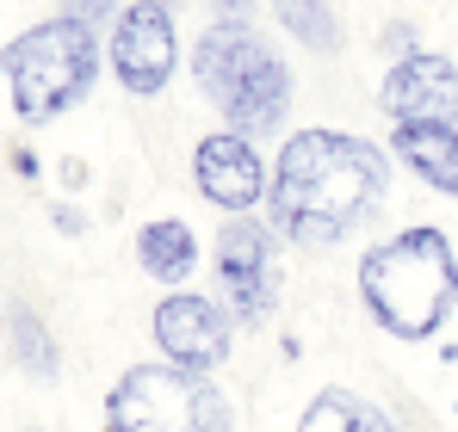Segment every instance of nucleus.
Returning a JSON list of instances; mask_svg holds the SVG:
<instances>
[{
    "label": "nucleus",
    "instance_id": "11",
    "mask_svg": "<svg viewBox=\"0 0 458 432\" xmlns=\"http://www.w3.org/2000/svg\"><path fill=\"white\" fill-rule=\"evenodd\" d=\"M390 154L434 192L458 198V124H396L390 130Z\"/></svg>",
    "mask_w": 458,
    "mask_h": 432
},
{
    "label": "nucleus",
    "instance_id": "17",
    "mask_svg": "<svg viewBox=\"0 0 458 432\" xmlns=\"http://www.w3.org/2000/svg\"><path fill=\"white\" fill-rule=\"evenodd\" d=\"M384 56H390V50H396V62H403V56H415V50H421V44H415V31H409V25H384Z\"/></svg>",
    "mask_w": 458,
    "mask_h": 432
},
{
    "label": "nucleus",
    "instance_id": "14",
    "mask_svg": "<svg viewBox=\"0 0 458 432\" xmlns=\"http://www.w3.org/2000/svg\"><path fill=\"white\" fill-rule=\"evenodd\" d=\"M273 19H279V31L292 44H304L316 56H335L341 50V19H335L328 0H273Z\"/></svg>",
    "mask_w": 458,
    "mask_h": 432
},
{
    "label": "nucleus",
    "instance_id": "4",
    "mask_svg": "<svg viewBox=\"0 0 458 432\" xmlns=\"http://www.w3.org/2000/svg\"><path fill=\"white\" fill-rule=\"evenodd\" d=\"M99 31H87L75 19H44L31 31H19L6 50H0V74H6V93H13V112L19 124H50L63 118L69 105H81L99 80Z\"/></svg>",
    "mask_w": 458,
    "mask_h": 432
},
{
    "label": "nucleus",
    "instance_id": "20",
    "mask_svg": "<svg viewBox=\"0 0 458 432\" xmlns=\"http://www.w3.org/2000/svg\"><path fill=\"white\" fill-rule=\"evenodd\" d=\"M50 222H56L63 235H81V228H87V216H81L75 204H56V211H50Z\"/></svg>",
    "mask_w": 458,
    "mask_h": 432
},
{
    "label": "nucleus",
    "instance_id": "21",
    "mask_svg": "<svg viewBox=\"0 0 458 432\" xmlns=\"http://www.w3.org/2000/svg\"><path fill=\"white\" fill-rule=\"evenodd\" d=\"M13 173H25V179H31V173H38V154H31V148H13Z\"/></svg>",
    "mask_w": 458,
    "mask_h": 432
},
{
    "label": "nucleus",
    "instance_id": "5",
    "mask_svg": "<svg viewBox=\"0 0 458 432\" xmlns=\"http://www.w3.org/2000/svg\"><path fill=\"white\" fill-rule=\"evenodd\" d=\"M106 432H235V408L211 377L131 364L106 395Z\"/></svg>",
    "mask_w": 458,
    "mask_h": 432
},
{
    "label": "nucleus",
    "instance_id": "13",
    "mask_svg": "<svg viewBox=\"0 0 458 432\" xmlns=\"http://www.w3.org/2000/svg\"><path fill=\"white\" fill-rule=\"evenodd\" d=\"M6 346H13V364H19L25 377H44V383H56V370H63V353H56V334L44 328V315H38L31 303H13V309H6Z\"/></svg>",
    "mask_w": 458,
    "mask_h": 432
},
{
    "label": "nucleus",
    "instance_id": "3",
    "mask_svg": "<svg viewBox=\"0 0 458 432\" xmlns=\"http://www.w3.org/2000/svg\"><path fill=\"white\" fill-rule=\"evenodd\" d=\"M192 80H199V93L224 112V130L248 137V143L285 124L292 69H285V56H279L254 25L217 19V25L192 44Z\"/></svg>",
    "mask_w": 458,
    "mask_h": 432
},
{
    "label": "nucleus",
    "instance_id": "19",
    "mask_svg": "<svg viewBox=\"0 0 458 432\" xmlns=\"http://www.w3.org/2000/svg\"><path fill=\"white\" fill-rule=\"evenodd\" d=\"M211 12L229 25H254V0H211Z\"/></svg>",
    "mask_w": 458,
    "mask_h": 432
},
{
    "label": "nucleus",
    "instance_id": "22",
    "mask_svg": "<svg viewBox=\"0 0 458 432\" xmlns=\"http://www.w3.org/2000/svg\"><path fill=\"white\" fill-rule=\"evenodd\" d=\"M19 432H38V427H19Z\"/></svg>",
    "mask_w": 458,
    "mask_h": 432
},
{
    "label": "nucleus",
    "instance_id": "16",
    "mask_svg": "<svg viewBox=\"0 0 458 432\" xmlns=\"http://www.w3.org/2000/svg\"><path fill=\"white\" fill-rule=\"evenodd\" d=\"M118 0H63V19H75V25H87V31H99V25H118Z\"/></svg>",
    "mask_w": 458,
    "mask_h": 432
},
{
    "label": "nucleus",
    "instance_id": "6",
    "mask_svg": "<svg viewBox=\"0 0 458 432\" xmlns=\"http://www.w3.org/2000/svg\"><path fill=\"white\" fill-rule=\"evenodd\" d=\"M279 228L260 222V216H224L217 228V285H224L229 321L242 328H260L273 321L279 296H285V253H279Z\"/></svg>",
    "mask_w": 458,
    "mask_h": 432
},
{
    "label": "nucleus",
    "instance_id": "12",
    "mask_svg": "<svg viewBox=\"0 0 458 432\" xmlns=\"http://www.w3.org/2000/svg\"><path fill=\"white\" fill-rule=\"evenodd\" d=\"M137 266L161 278V285H180V278H192V266H199V235L180 222V216H155L137 228Z\"/></svg>",
    "mask_w": 458,
    "mask_h": 432
},
{
    "label": "nucleus",
    "instance_id": "9",
    "mask_svg": "<svg viewBox=\"0 0 458 432\" xmlns=\"http://www.w3.org/2000/svg\"><path fill=\"white\" fill-rule=\"evenodd\" d=\"M378 112L396 124H458V62L440 50H415L378 80Z\"/></svg>",
    "mask_w": 458,
    "mask_h": 432
},
{
    "label": "nucleus",
    "instance_id": "18",
    "mask_svg": "<svg viewBox=\"0 0 458 432\" xmlns=\"http://www.w3.org/2000/svg\"><path fill=\"white\" fill-rule=\"evenodd\" d=\"M353 432H403L384 408H372V402H360V414H353Z\"/></svg>",
    "mask_w": 458,
    "mask_h": 432
},
{
    "label": "nucleus",
    "instance_id": "8",
    "mask_svg": "<svg viewBox=\"0 0 458 432\" xmlns=\"http://www.w3.org/2000/svg\"><path fill=\"white\" fill-rule=\"evenodd\" d=\"M149 328H155V346L167 353L161 364H174V370H186V377H211V370L229 359V346H235L229 309L211 303V296H199V290H167V296L155 303Z\"/></svg>",
    "mask_w": 458,
    "mask_h": 432
},
{
    "label": "nucleus",
    "instance_id": "2",
    "mask_svg": "<svg viewBox=\"0 0 458 432\" xmlns=\"http://www.w3.org/2000/svg\"><path fill=\"white\" fill-rule=\"evenodd\" d=\"M360 303L390 340H434L458 309V247L446 228L415 222L360 260Z\"/></svg>",
    "mask_w": 458,
    "mask_h": 432
},
{
    "label": "nucleus",
    "instance_id": "7",
    "mask_svg": "<svg viewBox=\"0 0 458 432\" xmlns=\"http://www.w3.org/2000/svg\"><path fill=\"white\" fill-rule=\"evenodd\" d=\"M106 62H112L118 87H124L131 99H155V93L174 80V69H180V31H174L167 0H137V6L118 12Z\"/></svg>",
    "mask_w": 458,
    "mask_h": 432
},
{
    "label": "nucleus",
    "instance_id": "15",
    "mask_svg": "<svg viewBox=\"0 0 458 432\" xmlns=\"http://www.w3.org/2000/svg\"><path fill=\"white\" fill-rule=\"evenodd\" d=\"M353 414H360V395L353 389H322L298 414V432H353Z\"/></svg>",
    "mask_w": 458,
    "mask_h": 432
},
{
    "label": "nucleus",
    "instance_id": "1",
    "mask_svg": "<svg viewBox=\"0 0 458 432\" xmlns=\"http://www.w3.org/2000/svg\"><path fill=\"white\" fill-rule=\"evenodd\" d=\"M384 198H390V154L378 143L347 130H292L273 161L267 216L292 247H335L353 228H366Z\"/></svg>",
    "mask_w": 458,
    "mask_h": 432
},
{
    "label": "nucleus",
    "instance_id": "10",
    "mask_svg": "<svg viewBox=\"0 0 458 432\" xmlns=\"http://www.w3.org/2000/svg\"><path fill=\"white\" fill-rule=\"evenodd\" d=\"M192 186L205 192V204H217L224 216H254V204H267L273 167H267V154L248 137L211 130L205 143L192 148Z\"/></svg>",
    "mask_w": 458,
    "mask_h": 432
}]
</instances>
